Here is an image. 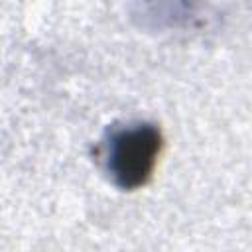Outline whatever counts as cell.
<instances>
[{
  "mask_svg": "<svg viewBox=\"0 0 252 252\" xmlns=\"http://www.w3.org/2000/svg\"><path fill=\"white\" fill-rule=\"evenodd\" d=\"M161 152V134L152 124H132L110 134L106 142V167L122 189L142 187L154 173Z\"/></svg>",
  "mask_w": 252,
  "mask_h": 252,
  "instance_id": "cell-1",
  "label": "cell"
}]
</instances>
